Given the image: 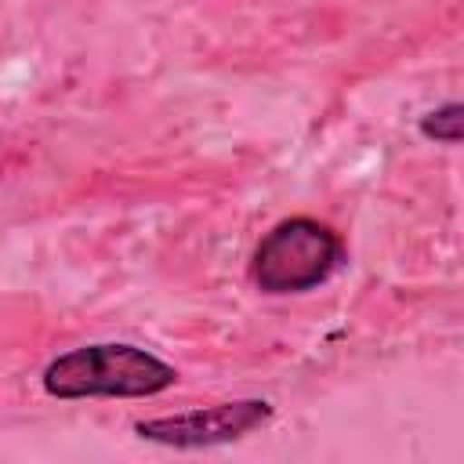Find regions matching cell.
<instances>
[{
    "instance_id": "1",
    "label": "cell",
    "mask_w": 464,
    "mask_h": 464,
    "mask_svg": "<svg viewBox=\"0 0 464 464\" xmlns=\"http://www.w3.org/2000/svg\"><path fill=\"white\" fill-rule=\"evenodd\" d=\"M178 381V370L138 344H83L47 362L44 392L54 399H145Z\"/></svg>"
},
{
    "instance_id": "4",
    "label": "cell",
    "mask_w": 464,
    "mask_h": 464,
    "mask_svg": "<svg viewBox=\"0 0 464 464\" xmlns=\"http://www.w3.org/2000/svg\"><path fill=\"white\" fill-rule=\"evenodd\" d=\"M420 134L431 141H446L457 145L464 134V105L460 102H446L442 109H431L428 116H420Z\"/></svg>"
},
{
    "instance_id": "2",
    "label": "cell",
    "mask_w": 464,
    "mask_h": 464,
    "mask_svg": "<svg viewBox=\"0 0 464 464\" xmlns=\"http://www.w3.org/2000/svg\"><path fill=\"white\" fill-rule=\"evenodd\" d=\"M344 261L341 236L315 218H286L254 250L250 276L265 294H304L326 283Z\"/></svg>"
},
{
    "instance_id": "3",
    "label": "cell",
    "mask_w": 464,
    "mask_h": 464,
    "mask_svg": "<svg viewBox=\"0 0 464 464\" xmlns=\"http://www.w3.org/2000/svg\"><path fill=\"white\" fill-rule=\"evenodd\" d=\"M272 420V402L265 399H236V402H218V406H199L188 413L174 417H152L138 420L134 431L149 442H163L174 450H203V446H221L236 442L261 424Z\"/></svg>"
}]
</instances>
